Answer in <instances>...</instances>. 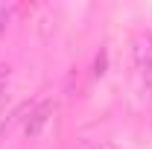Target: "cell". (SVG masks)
<instances>
[{
  "mask_svg": "<svg viewBox=\"0 0 152 149\" xmlns=\"http://www.w3.org/2000/svg\"><path fill=\"white\" fill-rule=\"evenodd\" d=\"M94 149H114L111 143H99V146H94Z\"/></svg>",
  "mask_w": 152,
  "mask_h": 149,
  "instance_id": "4",
  "label": "cell"
},
{
  "mask_svg": "<svg viewBox=\"0 0 152 149\" xmlns=\"http://www.w3.org/2000/svg\"><path fill=\"white\" fill-rule=\"evenodd\" d=\"M132 53H134V64L143 73V79L152 82V32H143V35L134 38Z\"/></svg>",
  "mask_w": 152,
  "mask_h": 149,
  "instance_id": "2",
  "label": "cell"
},
{
  "mask_svg": "<svg viewBox=\"0 0 152 149\" xmlns=\"http://www.w3.org/2000/svg\"><path fill=\"white\" fill-rule=\"evenodd\" d=\"M6 85H9V67L0 64V108H3V102H6Z\"/></svg>",
  "mask_w": 152,
  "mask_h": 149,
  "instance_id": "3",
  "label": "cell"
},
{
  "mask_svg": "<svg viewBox=\"0 0 152 149\" xmlns=\"http://www.w3.org/2000/svg\"><path fill=\"white\" fill-rule=\"evenodd\" d=\"M56 111H58V105L53 102V99L35 102V105L29 108V117H26V123H23V134H26V140H38L44 131L50 129V123L56 120Z\"/></svg>",
  "mask_w": 152,
  "mask_h": 149,
  "instance_id": "1",
  "label": "cell"
}]
</instances>
